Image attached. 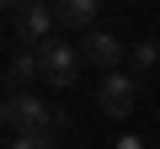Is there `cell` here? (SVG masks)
Here are the masks:
<instances>
[{
	"label": "cell",
	"mask_w": 160,
	"mask_h": 149,
	"mask_svg": "<svg viewBox=\"0 0 160 149\" xmlns=\"http://www.w3.org/2000/svg\"><path fill=\"white\" fill-rule=\"evenodd\" d=\"M0 123H6L11 138H27V133H59V107H48L38 91H22V96H6Z\"/></svg>",
	"instance_id": "6da1fadb"
},
{
	"label": "cell",
	"mask_w": 160,
	"mask_h": 149,
	"mask_svg": "<svg viewBox=\"0 0 160 149\" xmlns=\"http://www.w3.org/2000/svg\"><path fill=\"white\" fill-rule=\"evenodd\" d=\"M133 101H139V80L128 69H112V74H102V85H96V107L112 117V123H123L128 112H133Z\"/></svg>",
	"instance_id": "7a4b0ae2"
},
{
	"label": "cell",
	"mask_w": 160,
	"mask_h": 149,
	"mask_svg": "<svg viewBox=\"0 0 160 149\" xmlns=\"http://www.w3.org/2000/svg\"><path fill=\"white\" fill-rule=\"evenodd\" d=\"M38 59H43V85H53V91L75 85V74H80V53H75V43L53 37V43L38 48Z\"/></svg>",
	"instance_id": "3957f363"
},
{
	"label": "cell",
	"mask_w": 160,
	"mask_h": 149,
	"mask_svg": "<svg viewBox=\"0 0 160 149\" xmlns=\"http://www.w3.org/2000/svg\"><path fill=\"white\" fill-rule=\"evenodd\" d=\"M16 37L22 43H32V48H43V43H53V27H59V11L53 6H43V0H27V6L16 11Z\"/></svg>",
	"instance_id": "277c9868"
},
{
	"label": "cell",
	"mask_w": 160,
	"mask_h": 149,
	"mask_svg": "<svg viewBox=\"0 0 160 149\" xmlns=\"http://www.w3.org/2000/svg\"><path fill=\"white\" fill-rule=\"evenodd\" d=\"M80 59H86V64H102V69L112 74V69H118V64L128 59V48H123V43H118L112 32L91 27V32H86V43H80Z\"/></svg>",
	"instance_id": "5b68a950"
},
{
	"label": "cell",
	"mask_w": 160,
	"mask_h": 149,
	"mask_svg": "<svg viewBox=\"0 0 160 149\" xmlns=\"http://www.w3.org/2000/svg\"><path fill=\"white\" fill-rule=\"evenodd\" d=\"M38 80H43V59H38V48H32V53H16V59L6 64V96L32 91Z\"/></svg>",
	"instance_id": "8992f818"
},
{
	"label": "cell",
	"mask_w": 160,
	"mask_h": 149,
	"mask_svg": "<svg viewBox=\"0 0 160 149\" xmlns=\"http://www.w3.org/2000/svg\"><path fill=\"white\" fill-rule=\"evenodd\" d=\"M59 27H80V32H91L96 16H102V0H59Z\"/></svg>",
	"instance_id": "52a82bcc"
},
{
	"label": "cell",
	"mask_w": 160,
	"mask_h": 149,
	"mask_svg": "<svg viewBox=\"0 0 160 149\" xmlns=\"http://www.w3.org/2000/svg\"><path fill=\"white\" fill-rule=\"evenodd\" d=\"M128 64H133L139 74H149V69H160V43H155V37H139V43L128 48Z\"/></svg>",
	"instance_id": "ba28073f"
},
{
	"label": "cell",
	"mask_w": 160,
	"mask_h": 149,
	"mask_svg": "<svg viewBox=\"0 0 160 149\" xmlns=\"http://www.w3.org/2000/svg\"><path fill=\"white\" fill-rule=\"evenodd\" d=\"M59 144V133H27V138H11L6 149H53Z\"/></svg>",
	"instance_id": "9c48e42d"
},
{
	"label": "cell",
	"mask_w": 160,
	"mask_h": 149,
	"mask_svg": "<svg viewBox=\"0 0 160 149\" xmlns=\"http://www.w3.org/2000/svg\"><path fill=\"white\" fill-rule=\"evenodd\" d=\"M118 149H139V138H123V144H118Z\"/></svg>",
	"instance_id": "30bf717a"
},
{
	"label": "cell",
	"mask_w": 160,
	"mask_h": 149,
	"mask_svg": "<svg viewBox=\"0 0 160 149\" xmlns=\"http://www.w3.org/2000/svg\"><path fill=\"white\" fill-rule=\"evenodd\" d=\"M6 6H11V11H22V6H27V0H6Z\"/></svg>",
	"instance_id": "8fae6325"
},
{
	"label": "cell",
	"mask_w": 160,
	"mask_h": 149,
	"mask_svg": "<svg viewBox=\"0 0 160 149\" xmlns=\"http://www.w3.org/2000/svg\"><path fill=\"white\" fill-rule=\"evenodd\" d=\"M43 6H59V0H43Z\"/></svg>",
	"instance_id": "7c38bea8"
}]
</instances>
